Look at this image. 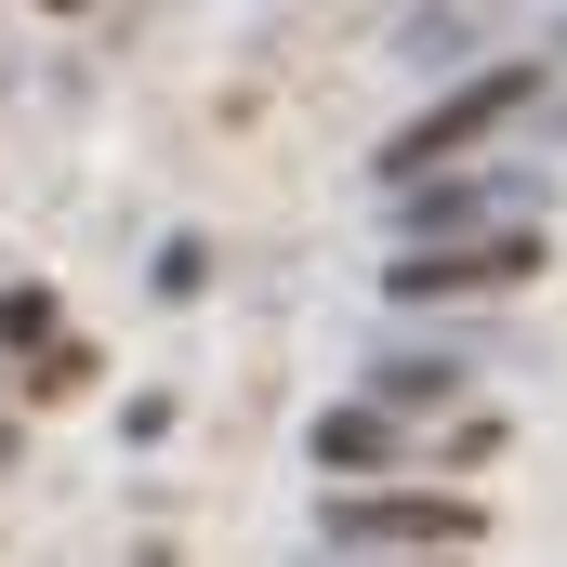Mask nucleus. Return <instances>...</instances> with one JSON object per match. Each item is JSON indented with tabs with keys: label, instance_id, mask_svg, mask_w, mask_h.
<instances>
[{
	"label": "nucleus",
	"instance_id": "obj_4",
	"mask_svg": "<svg viewBox=\"0 0 567 567\" xmlns=\"http://www.w3.org/2000/svg\"><path fill=\"white\" fill-rule=\"evenodd\" d=\"M396 225H410V251L435 238H502V225H542V172H435L396 198Z\"/></svg>",
	"mask_w": 567,
	"mask_h": 567
},
{
	"label": "nucleus",
	"instance_id": "obj_3",
	"mask_svg": "<svg viewBox=\"0 0 567 567\" xmlns=\"http://www.w3.org/2000/svg\"><path fill=\"white\" fill-rule=\"evenodd\" d=\"M542 278V225H502V238H435V251H396L383 290L396 303H488V290Z\"/></svg>",
	"mask_w": 567,
	"mask_h": 567
},
{
	"label": "nucleus",
	"instance_id": "obj_8",
	"mask_svg": "<svg viewBox=\"0 0 567 567\" xmlns=\"http://www.w3.org/2000/svg\"><path fill=\"white\" fill-rule=\"evenodd\" d=\"M0 357H53V290H40V278L0 290Z\"/></svg>",
	"mask_w": 567,
	"mask_h": 567
},
{
	"label": "nucleus",
	"instance_id": "obj_2",
	"mask_svg": "<svg viewBox=\"0 0 567 567\" xmlns=\"http://www.w3.org/2000/svg\"><path fill=\"white\" fill-rule=\"evenodd\" d=\"M317 528L343 555H396V567H475V542H488V515L462 488H330Z\"/></svg>",
	"mask_w": 567,
	"mask_h": 567
},
{
	"label": "nucleus",
	"instance_id": "obj_5",
	"mask_svg": "<svg viewBox=\"0 0 567 567\" xmlns=\"http://www.w3.org/2000/svg\"><path fill=\"white\" fill-rule=\"evenodd\" d=\"M303 449H317V475H396V462H410V423H383V410L357 396V410H330Z\"/></svg>",
	"mask_w": 567,
	"mask_h": 567
},
{
	"label": "nucleus",
	"instance_id": "obj_9",
	"mask_svg": "<svg viewBox=\"0 0 567 567\" xmlns=\"http://www.w3.org/2000/svg\"><path fill=\"white\" fill-rule=\"evenodd\" d=\"M145 278H158V303H185V290L212 278V251H198V238H158V265H145Z\"/></svg>",
	"mask_w": 567,
	"mask_h": 567
},
{
	"label": "nucleus",
	"instance_id": "obj_6",
	"mask_svg": "<svg viewBox=\"0 0 567 567\" xmlns=\"http://www.w3.org/2000/svg\"><path fill=\"white\" fill-rule=\"evenodd\" d=\"M462 383H475V357H383L370 370V410L383 423H423V410H462Z\"/></svg>",
	"mask_w": 567,
	"mask_h": 567
},
{
	"label": "nucleus",
	"instance_id": "obj_7",
	"mask_svg": "<svg viewBox=\"0 0 567 567\" xmlns=\"http://www.w3.org/2000/svg\"><path fill=\"white\" fill-rule=\"evenodd\" d=\"M93 370H106V357H93L80 330H53V357H27V396H40V410H66V396H93Z\"/></svg>",
	"mask_w": 567,
	"mask_h": 567
},
{
	"label": "nucleus",
	"instance_id": "obj_1",
	"mask_svg": "<svg viewBox=\"0 0 567 567\" xmlns=\"http://www.w3.org/2000/svg\"><path fill=\"white\" fill-rule=\"evenodd\" d=\"M528 106H542V66H528V53H515V66H475V80H449L435 106H410L396 133L370 145V172L410 198V185H435V172H462L475 145H502L515 120H528Z\"/></svg>",
	"mask_w": 567,
	"mask_h": 567
}]
</instances>
